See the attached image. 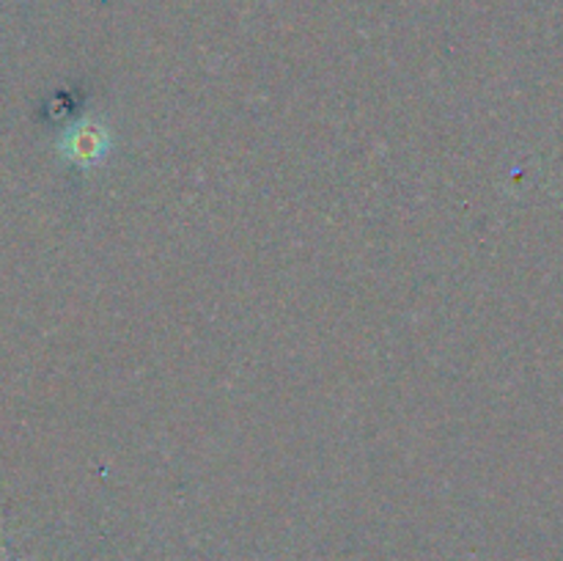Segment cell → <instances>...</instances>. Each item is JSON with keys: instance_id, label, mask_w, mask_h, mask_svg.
Returning <instances> with one entry per match:
<instances>
[{"instance_id": "cell-1", "label": "cell", "mask_w": 563, "mask_h": 561, "mask_svg": "<svg viewBox=\"0 0 563 561\" xmlns=\"http://www.w3.org/2000/svg\"><path fill=\"white\" fill-rule=\"evenodd\" d=\"M108 130L102 124H93V121H80L77 127H71L64 138H60V152L66 160L82 165H97L99 160L108 152Z\"/></svg>"}]
</instances>
